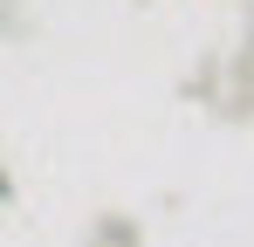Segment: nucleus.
I'll list each match as a JSON object with an SVG mask.
<instances>
[{
    "label": "nucleus",
    "mask_w": 254,
    "mask_h": 247,
    "mask_svg": "<svg viewBox=\"0 0 254 247\" xmlns=\"http://www.w3.org/2000/svg\"><path fill=\"white\" fill-rule=\"evenodd\" d=\"M7 192H14V185H7V165H0V206H7Z\"/></svg>",
    "instance_id": "f257e3e1"
}]
</instances>
